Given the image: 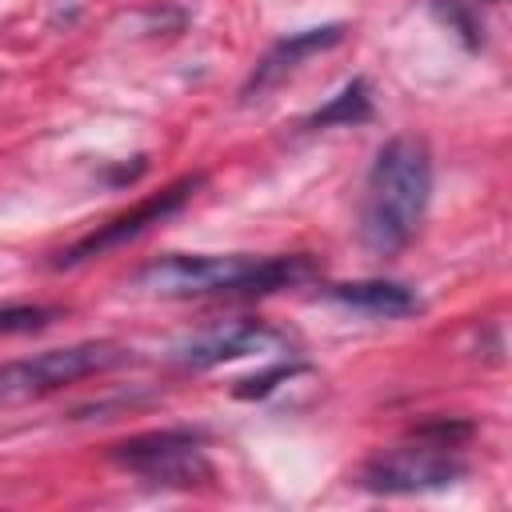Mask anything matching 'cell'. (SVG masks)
I'll list each match as a JSON object with an SVG mask.
<instances>
[{
    "label": "cell",
    "mask_w": 512,
    "mask_h": 512,
    "mask_svg": "<svg viewBox=\"0 0 512 512\" xmlns=\"http://www.w3.org/2000/svg\"><path fill=\"white\" fill-rule=\"evenodd\" d=\"M432 8H436V16H440L444 24H452V28L464 36V44H468V48H480V44H484L480 24H476V20H472L456 0H432Z\"/></svg>",
    "instance_id": "4fadbf2b"
},
{
    "label": "cell",
    "mask_w": 512,
    "mask_h": 512,
    "mask_svg": "<svg viewBox=\"0 0 512 512\" xmlns=\"http://www.w3.org/2000/svg\"><path fill=\"white\" fill-rule=\"evenodd\" d=\"M432 200V156L416 136H392L364 180L360 244L376 260H392L412 244Z\"/></svg>",
    "instance_id": "6da1fadb"
},
{
    "label": "cell",
    "mask_w": 512,
    "mask_h": 512,
    "mask_svg": "<svg viewBox=\"0 0 512 512\" xmlns=\"http://www.w3.org/2000/svg\"><path fill=\"white\" fill-rule=\"evenodd\" d=\"M204 184V176L196 172V176H180L176 184H168L164 192H156V196H148V200H140L136 208H128V212H120V216H112L108 224H100V228H92L88 236H80L76 244H68L52 264L56 268H76V264H84V260H92V256H104V252H112V248H120V244H128V240H136V236H144L148 228H156V224H164L168 216H176L192 196H196V188Z\"/></svg>",
    "instance_id": "8992f818"
},
{
    "label": "cell",
    "mask_w": 512,
    "mask_h": 512,
    "mask_svg": "<svg viewBox=\"0 0 512 512\" xmlns=\"http://www.w3.org/2000/svg\"><path fill=\"white\" fill-rule=\"evenodd\" d=\"M64 312L56 304H4L0 308V336H28L56 324Z\"/></svg>",
    "instance_id": "8fae6325"
},
{
    "label": "cell",
    "mask_w": 512,
    "mask_h": 512,
    "mask_svg": "<svg viewBox=\"0 0 512 512\" xmlns=\"http://www.w3.org/2000/svg\"><path fill=\"white\" fill-rule=\"evenodd\" d=\"M108 460L160 488H200L212 480L208 436L196 428H160L108 444Z\"/></svg>",
    "instance_id": "277c9868"
},
{
    "label": "cell",
    "mask_w": 512,
    "mask_h": 512,
    "mask_svg": "<svg viewBox=\"0 0 512 512\" xmlns=\"http://www.w3.org/2000/svg\"><path fill=\"white\" fill-rule=\"evenodd\" d=\"M304 372V364H296V360H288V364H272V368H264V372H256V376H248V380H236V396L240 400H260V396H268L276 384H288L292 376H300Z\"/></svg>",
    "instance_id": "7c38bea8"
},
{
    "label": "cell",
    "mask_w": 512,
    "mask_h": 512,
    "mask_svg": "<svg viewBox=\"0 0 512 512\" xmlns=\"http://www.w3.org/2000/svg\"><path fill=\"white\" fill-rule=\"evenodd\" d=\"M344 36H348V24H340V20H332V24H316V28H300V32L280 36V40H276L260 60H256V68L248 72V80H244V88H240V100H260V96H264V92H272L280 80H288V76H292L308 56L336 48Z\"/></svg>",
    "instance_id": "ba28073f"
},
{
    "label": "cell",
    "mask_w": 512,
    "mask_h": 512,
    "mask_svg": "<svg viewBox=\"0 0 512 512\" xmlns=\"http://www.w3.org/2000/svg\"><path fill=\"white\" fill-rule=\"evenodd\" d=\"M316 276V260L296 256H156L132 272V284L152 296H264Z\"/></svg>",
    "instance_id": "7a4b0ae2"
},
{
    "label": "cell",
    "mask_w": 512,
    "mask_h": 512,
    "mask_svg": "<svg viewBox=\"0 0 512 512\" xmlns=\"http://www.w3.org/2000/svg\"><path fill=\"white\" fill-rule=\"evenodd\" d=\"M320 292L328 300L352 308V312L384 316V320H400V316H412V312L424 308L420 296L408 284H396V280H348V284H324Z\"/></svg>",
    "instance_id": "9c48e42d"
},
{
    "label": "cell",
    "mask_w": 512,
    "mask_h": 512,
    "mask_svg": "<svg viewBox=\"0 0 512 512\" xmlns=\"http://www.w3.org/2000/svg\"><path fill=\"white\" fill-rule=\"evenodd\" d=\"M128 360H132V348L112 344V340H84V344L48 348V352H36L24 360H8V364H0V408L52 396L76 380L112 372Z\"/></svg>",
    "instance_id": "3957f363"
},
{
    "label": "cell",
    "mask_w": 512,
    "mask_h": 512,
    "mask_svg": "<svg viewBox=\"0 0 512 512\" xmlns=\"http://www.w3.org/2000/svg\"><path fill=\"white\" fill-rule=\"evenodd\" d=\"M468 464L460 460V444L436 440L424 432H412V444L384 448L360 468V484L380 496H412V492H436L456 480H464Z\"/></svg>",
    "instance_id": "5b68a950"
},
{
    "label": "cell",
    "mask_w": 512,
    "mask_h": 512,
    "mask_svg": "<svg viewBox=\"0 0 512 512\" xmlns=\"http://www.w3.org/2000/svg\"><path fill=\"white\" fill-rule=\"evenodd\" d=\"M372 120V92H368V80L356 76L348 80L324 108H316L312 116H304V128H332V124H364Z\"/></svg>",
    "instance_id": "30bf717a"
},
{
    "label": "cell",
    "mask_w": 512,
    "mask_h": 512,
    "mask_svg": "<svg viewBox=\"0 0 512 512\" xmlns=\"http://www.w3.org/2000/svg\"><path fill=\"white\" fill-rule=\"evenodd\" d=\"M288 336L260 324V320H240V324H220V328H208V332H196L188 340H180L172 348V364L180 368H212V364H224V360H236V356H252V352H276L284 348Z\"/></svg>",
    "instance_id": "52a82bcc"
}]
</instances>
